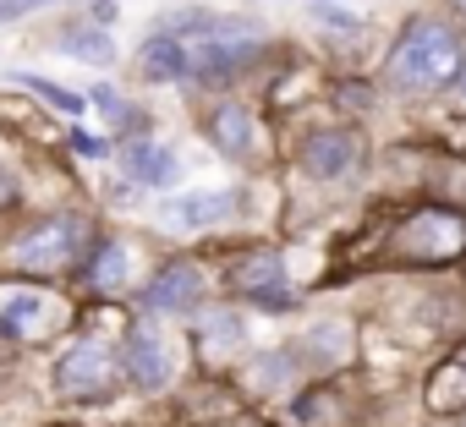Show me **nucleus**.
I'll use <instances>...</instances> for the list:
<instances>
[{
	"label": "nucleus",
	"mask_w": 466,
	"mask_h": 427,
	"mask_svg": "<svg viewBox=\"0 0 466 427\" xmlns=\"http://www.w3.org/2000/svg\"><path fill=\"white\" fill-rule=\"evenodd\" d=\"M461 61H466L461 34L450 23L422 17V23H411L395 39V50H390V83L400 94H439V88L461 83Z\"/></svg>",
	"instance_id": "f257e3e1"
},
{
	"label": "nucleus",
	"mask_w": 466,
	"mask_h": 427,
	"mask_svg": "<svg viewBox=\"0 0 466 427\" xmlns=\"http://www.w3.org/2000/svg\"><path fill=\"white\" fill-rule=\"evenodd\" d=\"M390 253L406 258V263H450V258L466 253V220L450 208H422L395 231Z\"/></svg>",
	"instance_id": "f03ea898"
},
{
	"label": "nucleus",
	"mask_w": 466,
	"mask_h": 427,
	"mask_svg": "<svg viewBox=\"0 0 466 427\" xmlns=\"http://www.w3.org/2000/svg\"><path fill=\"white\" fill-rule=\"evenodd\" d=\"M83 247H88V225L72 220V214H56V220L23 231L12 253H17V263H23L28 274H56V269H66Z\"/></svg>",
	"instance_id": "7ed1b4c3"
},
{
	"label": "nucleus",
	"mask_w": 466,
	"mask_h": 427,
	"mask_svg": "<svg viewBox=\"0 0 466 427\" xmlns=\"http://www.w3.org/2000/svg\"><path fill=\"white\" fill-rule=\"evenodd\" d=\"M110 378H116V356L99 340H72L61 367H56V383L66 400H105Z\"/></svg>",
	"instance_id": "20e7f679"
},
{
	"label": "nucleus",
	"mask_w": 466,
	"mask_h": 427,
	"mask_svg": "<svg viewBox=\"0 0 466 427\" xmlns=\"http://www.w3.org/2000/svg\"><path fill=\"white\" fill-rule=\"evenodd\" d=\"M56 302L39 285H0V329L17 334V340H39L50 329Z\"/></svg>",
	"instance_id": "39448f33"
},
{
	"label": "nucleus",
	"mask_w": 466,
	"mask_h": 427,
	"mask_svg": "<svg viewBox=\"0 0 466 427\" xmlns=\"http://www.w3.org/2000/svg\"><path fill=\"white\" fill-rule=\"evenodd\" d=\"M198 296H203V269L187 263V258L165 263V269L148 280V291H143V302H148L154 313H187V307H198Z\"/></svg>",
	"instance_id": "423d86ee"
},
{
	"label": "nucleus",
	"mask_w": 466,
	"mask_h": 427,
	"mask_svg": "<svg viewBox=\"0 0 466 427\" xmlns=\"http://www.w3.org/2000/svg\"><path fill=\"white\" fill-rule=\"evenodd\" d=\"M121 367H127V378H132L143 394H159V389L170 383V351H165V340L148 334V329H132V334H127Z\"/></svg>",
	"instance_id": "0eeeda50"
},
{
	"label": "nucleus",
	"mask_w": 466,
	"mask_h": 427,
	"mask_svg": "<svg viewBox=\"0 0 466 427\" xmlns=\"http://www.w3.org/2000/svg\"><path fill=\"white\" fill-rule=\"evenodd\" d=\"M280 280H286V258H280L275 247H264V253L242 258V263H237V274H230V285H237L242 296H253V302H264V307H286V302H291Z\"/></svg>",
	"instance_id": "6e6552de"
},
{
	"label": "nucleus",
	"mask_w": 466,
	"mask_h": 427,
	"mask_svg": "<svg viewBox=\"0 0 466 427\" xmlns=\"http://www.w3.org/2000/svg\"><path fill=\"white\" fill-rule=\"evenodd\" d=\"M302 164H308V175L335 181V175H346L357 164V137L351 132H319V137L302 143Z\"/></svg>",
	"instance_id": "1a4fd4ad"
},
{
	"label": "nucleus",
	"mask_w": 466,
	"mask_h": 427,
	"mask_svg": "<svg viewBox=\"0 0 466 427\" xmlns=\"http://www.w3.org/2000/svg\"><path fill=\"white\" fill-rule=\"evenodd\" d=\"M208 137L219 143V154H230V159H248L253 154V115H248V104H214L208 110Z\"/></svg>",
	"instance_id": "9d476101"
},
{
	"label": "nucleus",
	"mask_w": 466,
	"mask_h": 427,
	"mask_svg": "<svg viewBox=\"0 0 466 427\" xmlns=\"http://www.w3.org/2000/svg\"><path fill=\"white\" fill-rule=\"evenodd\" d=\"M230 208H237V197H230V192H192V197L165 203V214H170L176 225H214V220H225Z\"/></svg>",
	"instance_id": "9b49d317"
},
{
	"label": "nucleus",
	"mask_w": 466,
	"mask_h": 427,
	"mask_svg": "<svg viewBox=\"0 0 466 427\" xmlns=\"http://www.w3.org/2000/svg\"><path fill=\"white\" fill-rule=\"evenodd\" d=\"M428 405L433 411H461L466 405V345L428 378Z\"/></svg>",
	"instance_id": "f8f14e48"
},
{
	"label": "nucleus",
	"mask_w": 466,
	"mask_h": 427,
	"mask_svg": "<svg viewBox=\"0 0 466 427\" xmlns=\"http://www.w3.org/2000/svg\"><path fill=\"white\" fill-rule=\"evenodd\" d=\"M143 72L159 77V83L187 77V50H181V39H176V34H154V39L143 45Z\"/></svg>",
	"instance_id": "ddd939ff"
},
{
	"label": "nucleus",
	"mask_w": 466,
	"mask_h": 427,
	"mask_svg": "<svg viewBox=\"0 0 466 427\" xmlns=\"http://www.w3.org/2000/svg\"><path fill=\"white\" fill-rule=\"evenodd\" d=\"M83 280H88L94 291H121V285H127V247H121V242H99L94 258L83 263Z\"/></svg>",
	"instance_id": "4468645a"
},
{
	"label": "nucleus",
	"mask_w": 466,
	"mask_h": 427,
	"mask_svg": "<svg viewBox=\"0 0 466 427\" xmlns=\"http://www.w3.org/2000/svg\"><path fill=\"white\" fill-rule=\"evenodd\" d=\"M132 175H137L143 186H170V181L181 175V164H176L170 148H159V143H137V148H132Z\"/></svg>",
	"instance_id": "2eb2a0df"
},
{
	"label": "nucleus",
	"mask_w": 466,
	"mask_h": 427,
	"mask_svg": "<svg viewBox=\"0 0 466 427\" xmlns=\"http://www.w3.org/2000/svg\"><path fill=\"white\" fill-rule=\"evenodd\" d=\"M17 88H28V94H39L50 110H61V115H83L88 110V99H77V94H66L61 83H50V77H28V72H17Z\"/></svg>",
	"instance_id": "dca6fc26"
},
{
	"label": "nucleus",
	"mask_w": 466,
	"mask_h": 427,
	"mask_svg": "<svg viewBox=\"0 0 466 427\" xmlns=\"http://www.w3.org/2000/svg\"><path fill=\"white\" fill-rule=\"evenodd\" d=\"M66 45L77 50V61H110V39H105V28H72Z\"/></svg>",
	"instance_id": "f3484780"
},
{
	"label": "nucleus",
	"mask_w": 466,
	"mask_h": 427,
	"mask_svg": "<svg viewBox=\"0 0 466 427\" xmlns=\"http://www.w3.org/2000/svg\"><path fill=\"white\" fill-rule=\"evenodd\" d=\"M237 340H242V323L230 313H214V323L198 329V345H237Z\"/></svg>",
	"instance_id": "a211bd4d"
},
{
	"label": "nucleus",
	"mask_w": 466,
	"mask_h": 427,
	"mask_svg": "<svg viewBox=\"0 0 466 427\" xmlns=\"http://www.w3.org/2000/svg\"><path fill=\"white\" fill-rule=\"evenodd\" d=\"M94 104H99V110H105L110 121H127V99H121V94H116L110 83H99V88H94Z\"/></svg>",
	"instance_id": "6ab92c4d"
},
{
	"label": "nucleus",
	"mask_w": 466,
	"mask_h": 427,
	"mask_svg": "<svg viewBox=\"0 0 466 427\" xmlns=\"http://www.w3.org/2000/svg\"><path fill=\"white\" fill-rule=\"evenodd\" d=\"M66 143H72V148H77V154H83V159H105V143H99V137H94V132H72V137H66Z\"/></svg>",
	"instance_id": "aec40b11"
},
{
	"label": "nucleus",
	"mask_w": 466,
	"mask_h": 427,
	"mask_svg": "<svg viewBox=\"0 0 466 427\" xmlns=\"http://www.w3.org/2000/svg\"><path fill=\"white\" fill-rule=\"evenodd\" d=\"M461 88H466V72H461Z\"/></svg>",
	"instance_id": "412c9836"
},
{
	"label": "nucleus",
	"mask_w": 466,
	"mask_h": 427,
	"mask_svg": "<svg viewBox=\"0 0 466 427\" xmlns=\"http://www.w3.org/2000/svg\"><path fill=\"white\" fill-rule=\"evenodd\" d=\"M461 12H466V0H461Z\"/></svg>",
	"instance_id": "4be33fe9"
},
{
	"label": "nucleus",
	"mask_w": 466,
	"mask_h": 427,
	"mask_svg": "<svg viewBox=\"0 0 466 427\" xmlns=\"http://www.w3.org/2000/svg\"><path fill=\"white\" fill-rule=\"evenodd\" d=\"M237 427H248V422H237Z\"/></svg>",
	"instance_id": "5701e85b"
},
{
	"label": "nucleus",
	"mask_w": 466,
	"mask_h": 427,
	"mask_svg": "<svg viewBox=\"0 0 466 427\" xmlns=\"http://www.w3.org/2000/svg\"><path fill=\"white\" fill-rule=\"evenodd\" d=\"M0 17H6V12H0Z\"/></svg>",
	"instance_id": "b1692460"
},
{
	"label": "nucleus",
	"mask_w": 466,
	"mask_h": 427,
	"mask_svg": "<svg viewBox=\"0 0 466 427\" xmlns=\"http://www.w3.org/2000/svg\"><path fill=\"white\" fill-rule=\"evenodd\" d=\"M28 6H34V0H28Z\"/></svg>",
	"instance_id": "393cba45"
}]
</instances>
